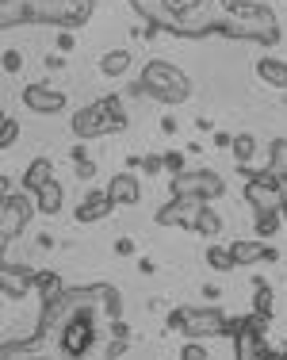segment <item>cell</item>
<instances>
[{"mask_svg":"<svg viewBox=\"0 0 287 360\" xmlns=\"http://www.w3.org/2000/svg\"><path fill=\"white\" fill-rule=\"evenodd\" d=\"M27 104L35 111H58L65 104V96H62V92H46V89H39V84H35V89H27Z\"/></svg>","mask_w":287,"mask_h":360,"instance_id":"2","label":"cell"},{"mask_svg":"<svg viewBox=\"0 0 287 360\" xmlns=\"http://www.w3.org/2000/svg\"><path fill=\"white\" fill-rule=\"evenodd\" d=\"M126 62H131V54H123V50H115V54L104 58V73H123Z\"/></svg>","mask_w":287,"mask_h":360,"instance_id":"4","label":"cell"},{"mask_svg":"<svg viewBox=\"0 0 287 360\" xmlns=\"http://www.w3.org/2000/svg\"><path fill=\"white\" fill-rule=\"evenodd\" d=\"M257 70H260V77H265V81H272V84H283V89H287V62H276V58H265V62H260Z\"/></svg>","mask_w":287,"mask_h":360,"instance_id":"3","label":"cell"},{"mask_svg":"<svg viewBox=\"0 0 287 360\" xmlns=\"http://www.w3.org/2000/svg\"><path fill=\"white\" fill-rule=\"evenodd\" d=\"M234 150H238V158H249V153H253V139H238V142H234Z\"/></svg>","mask_w":287,"mask_h":360,"instance_id":"7","label":"cell"},{"mask_svg":"<svg viewBox=\"0 0 287 360\" xmlns=\"http://www.w3.org/2000/svg\"><path fill=\"white\" fill-rule=\"evenodd\" d=\"M138 92H154V96L173 100V104H176V100L188 96V77H180L173 65H165V62H149V70H146V77H142Z\"/></svg>","mask_w":287,"mask_h":360,"instance_id":"1","label":"cell"},{"mask_svg":"<svg viewBox=\"0 0 287 360\" xmlns=\"http://www.w3.org/2000/svg\"><path fill=\"white\" fill-rule=\"evenodd\" d=\"M12 139H15V123H12V119H4V134H0V142L8 146V142H12Z\"/></svg>","mask_w":287,"mask_h":360,"instance_id":"9","label":"cell"},{"mask_svg":"<svg viewBox=\"0 0 287 360\" xmlns=\"http://www.w3.org/2000/svg\"><path fill=\"white\" fill-rule=\"evenodd\" d=\"M131 195H138V188H131V180L119 176L115 180V200H131Z\"/></svg>","mask_w":287,"mask_h":360,"instance_id":"5","label":"cell"},{"mask_svg":"<svg viewBox=\"0 0 287 360\" xmlns=\"http://www.w3.org/2000/svg\"><path fill=\"white\" fill-rule=\"evenodd\" d=\"M31 188H42V180H46V161H42V165H35V169H31Z\"/></svg>","mask_w":287,"mask_h":360,"instance_id":"6","label":"cell"},{"mask_svg":"<svg viewBox=\"0 0 287 360\" xmlns=\"http://www.w3.org/2000/svg\"><path fill=\"white\" fill-rule=\"evenodd\" d=\"M4 70H8V73L20 70V54H12V50H8V54H4Z\"/></svg>","mask_w":287,"mask_h":360,"instance_id":"8","label":"cell"}]
</instances>
